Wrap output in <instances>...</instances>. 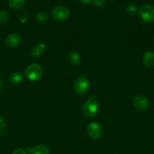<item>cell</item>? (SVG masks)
Returning <instances> with one entry per match:
<instances>
[{
	"label": "cell",
	"instance_id": "obj_1",
	"mask_svg": "<svg viewBox=\"0 0 154 154\" xmlns=\"http://www.w3.org/2000/svg\"><path fill=\"white\" fill-rule=\"evenodd\" d=\"M26 78L31 81H37L43 75V69L38 63H32L24 71Z\"/></svg>",
	"mask_w": 154,
	"mask_h": 154
},
{
	"label": "cell",
	"instance_id": "obj_2",
	"mask_svg": "<svg viewBox=\"0 0 154 154\" xmlns=\"http://www.w3.org/2000/svg\"><path fill=\"white\" fill-rule=\"evenodd\" d=\"M99 109V104L93 96L89 98L85 102L82 107V111L85 117H92L98 113Z\"/></svg>",
	"mask_w": 154,
	"mask_h": 154
},
{
	"label": "cell",
	"instance_id": "obj_3",
	"mask_svg": "<svg viewBox=\"0 0 154 154\" xmlns=\"http://www.w3.org/2000/svg\"><path fill=\"white\" fill-rule=\"evenodd\" d=\"M139 15L145 23H152L154 21V7L151 5H143L139 8Z\"/></svg>",
	"mask_w": 154,
	"mask_h": 154
},
{
	"label": "cell",
	"instance_id": "obj_4",
	"mask_svg": "<svg viewBox=\"0 0 154 154\" xmlns=\"http://www.w3.org/2000/svg\"><path fill=\"white\" fill-rule=\"evenodd\" d=\"M90 87V82L85 77H79L75 81L73 84V90L75 94L81 96L88 92Z\"/></svg>",
	"mask_w": 154,
	"mask_h": 154
},
{
	"label": "cell",
	"instance_id": "obj_5",
	"mask_svg": "<svg viewBox=\"0 0 154 154\" xmlns=\"http://www.w3.org/2000/svg\"><path fill=\"white\" fill-rule=\"evenodd\" d=\"M51 17L54 20L62 22L69 18V11L64 6H56L51 11Z\"/></svg>",
	"mask_w": 154,
	"mask_h": 154
},
{
	"label": "cell",
	"instance_id": "obj_6",
	"mask_svg": "<svg viewBox=\"0 0 154 154\" xmlns=\"http://www.w3.org/2000/svg\"><path fill=\"white\" fill-rule=\"evenodd\" d=\"M87 133L91 138L94 140H98L103 134V129L100 124L98 123H89L87 126Z\"/></svg>",
	"mask_w": 154,
	"mask_h": 154
},
{
	"label": "cell",
	"instance_id": "obj_7",
	"mask_svg": "<svg viewBox=\"0 0 154 154\" xmlns=\"http://www.w3.org/2000/svg\"><path fill=\"white\" fill-rule=\"evenodd\" d=\"M21 37L18 33H11L6 37L5 40V45L8 48L12 49L18 46L21 43Z\"/></svg>",
	"mask_w": 154,
	"mask_h": 154
},
{
	"label": "cell",
	"instance_id": "obj_8",
	"mask_svg": "<svg viewBox=\"0 0 154 154\" xmlns=\"http://www.w3.org/2000/svg\"><path fill=\"white\" fill-rule=\"evenodd\" d=\"M132 104L136 109L139 111H144L149 106L147 99L143 96H137L133 99Z\"/></svg>",
	"mask_w": 154,
	"mask_h": 154
},
{
	"label": "cell",
	"instance_id": "obj_9",
	"mask_svg": "<svg viewBox=\"0 0 154 154\" xmlns=\"http://www.w3.org/2000/svg\"><path fill=\"white\" fill-rule=\"evenodd\" d=\"M27 153L30 154H49L50 150L47 146L40 144V145H37L33 147V148H28Z\"/></svg>",
	"mask_w": 154,
	"mask_h": 154
},
{
	"label": "cell",
	"instance_id": "obj_10",
	"mask_svg": "<svg viewBox=\"0 0 154 154\" xmlns=\"http://www.w3.org/2000/svg\"><path fill=\"white\" fill-rule=\"evenodd\" d=\"M46 45L45 43H39L34 47L31 51V56L33 57H39L45 52Z\"/></svg>",
	"mask_w": 154,
	"mask_h": 154
},
{
	"label": "cell",
	"instance_id": "obj_11",
	"mask_svg": "<svg viewBox=\"0 0 154 154\" xmlns=\"http://www.w3.org/2000/svg\"><path fill=\"white\" fill-rule=\"evenodd\" d=\"M143 63L147 67H152L154 66V52L147 51L143 57Z\"/></svg>",
	"mask_w": 154,
	"mask_h": 154
},
{
	"label": "cell",
	"instance_id": "obj_12",
	"mask_svg": "<svg viewBox=\"0 0 154 154\" xmlns=\"http://www.w3.org/2000/svg\"><path fill=\"white\" fill-rule=\"evenodd\" d=\"M80 56L75 51H71L67 55V60L72 66H77L80 63Z\"/></svg>",
	"mask_w": 154,
	"mask_h": 154
},
{
	"label": "cell",
	"instance_id": "obj_13",
	"mask_svg": "<svg viewBox=\"0 0 154 154\" xmlns=\"http://www.w3.org/2000/svg\"><path fill=\"white\" fill-rule=\"evenodd\" d=\"M9 81L14 85H18L24 81V78L19 72H14L9 77Z\"/></svg>",
	"mask_w": 154,
	"mask_h": 154
},
{
	"label": "cell",
	"instance_id": "obj_14",
	"mask_svg": "<svg viewBox=\"0 0 154 154\" xmlns=\"http://www.w3.org/2000/svg\"><path fill=\"white\" fill-rule=\"evenodd\" d=\"M25 2L26 0H9L8 5L12 9H18L24 5Z\"/></svg>",
	"mask_w": 154,
	"mask_h": 154
},
{
	"label": "cell",
	"instance_id": "obj_15",
	"mask_svg": "<svg viewBox=\"0 0 154 154\" xmlns=\"http://www.w3.org/2000/svg\"><path fill=\"white\" fill-rule=\"evenodd\" d=\"M29 17V14L26 9H21L18 14V20L21 23H24L27 21Z\"/></svg>",
	"mask_w": 154,
	"mask_h": 154
},
{
	"label": "cell",
	"instance_id": "obj_16",
	"mask_svg": "<svg viewBox=\"0 0 154 154\" xmlns=\"http://www.w3.org/2000/svg\"><path fill=\"white\" fill-rule=\"evenodd\" d=\"M36 19L40 23H45L48 20V14L46 12L43 11H39L36 14Z\"/></svg>",
	"mask_w": 154,
	"mask_h": 154
},
{
	"label": "cell",
	"instance_id": "obj_17",
	"mask_svg": "<svg viewBox=\"0 0 154 154\" xmlns=\"http://www.w3.org/2000/svg\"><path fill=\"white\" fill-rule=\"evenodd\" d=\"M125 11L128 15H134L137 14V8L134 5L130 4L125 8Z\"/></svg>",
	"mask_w": 154,
	"mask_h": 154
},
{
	"label": "cell",
	"instance_id": "obj_18",
	"mask_svg": "<svg viewBox=\"0 0 154 154\" xmlns=\"http://www.w3.org/2000/svg\"><path fill=\"white\" fill-rule=\"evenodd\" d=\"M8 19V14L5 11H0V23H4Z\"/></svg>",
	"mask_w": 154,
	"mask_h": 154
},
{
	"label": "cell",
	"instance_id": "obj_19",
	"mask_svg": "<svg viewBox=\"0 0 154 154\" xmlns=\"http://www.w3.org/2000/svg\"><path fill=\"white\" fill-rule=\"evenodd\" d=\"M95 6L98 8H101L105 5V0H92Z\"/></svg>",
	"mask_w": 154,
	"mask_h": 154
},
{
	"label": "cell",
	"instance_id": "obj_20",
	"mask_svg": "<svg viewBox=\"0 0 154 154\" xmlns=\"http://www.w3.org/2000/svg\"><path fill=\"white\" fill-rule=\"evenodd\" d=\"M5 126H6L5 120V119L3 118L2 117L0 116V132H3V131L5 130Z\"/></svg>",
	"mask_w": 154,
	"mask_h": 154
},
{
	"label": "cell",
	"instance_id": "obj_21",
	"mask_svg": "<svg viewBox=\"0 0 154 154\" xmlns=\"http://www.w3.org/2000/svg\"><path fill=\"white\" fill-rule=\"evenodd\" d=\"M12 154H28V153H27V151H26V150H23V149L18 148V149H16V150H14Z\"/></svg>",
	"mask_w": 154,
	"mask_h": 154
},
{
	"label": "cell",
	"instance_id": "obj_22",
	"mask_svg": "<svg viewBox=\"0 0 154 154\" xmlns=\"http://www.w3.org/2000/svg\"><path fill=\"white\" fill-rule=\"evenodd\" d=\"M80 3H82V4H88L89 2L92 1V0H78Z\"/></svg>",
	"mask_w": 154,
	"mask_h": 154
},
{
	"label": "cell",
	"instance_id": "obj_23",
	"mask_svg": "<svg viewBox=\"0 0 154 154\" xmlns=\"http://www.w3.org/2000/svg\"><path fill=\"white\" fill-rule=\"evenodd\" d=\"M2 80L0 79V89L2 88Z\"/></svg>",
	"mask_w": 154,
	"mask_h": 154
},
{
	"label": "cell",
	"instance_id": "obj_24",
	"mask_svg": "<svg viewBox=\"0 0 154 154\" xmlns=\"http://www.w3.org/2000/svg\"><path fill=\"white\" fill-rule=\"evenodd\" d=\"M109 1H111V2H113V1H115V0H109Z\"/></svg>",
	"mask_w": 154,
	"mask_h": 154
}]
</instances>
